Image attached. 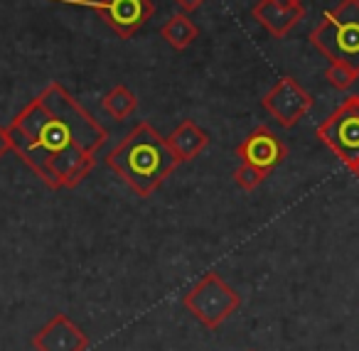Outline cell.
<instances>
[{
    "mask_svg": "<svg viewBox=\"0 0 359 351\" xmlns=\"http://www.w3.org/2000/svg\"><path fill=\"white\" fill-rule=\"evenodd\" d=\"M207 0H175V6L180 8L182 13H192V11H197L200 6H205Z\"/></svg>",
    "mask_w": 359,
    "mask_h": 351,
    "instance_id": "17",
    "label": "cell"
},
{
    "mask_svg": "<svg viewBox=\"0 0 359 351\" xmlns=\"http://www.w3.org/2000/svg\"><path fill=\"white\" fill-rule=\"evenodd\" d=\"M236 158H239L241 163H249V165H254V167H259L264 174H271L285 158H288V148H285V143L269 128V125H256V128L239 143Z\"/></svg>",
    "mask_w": 359,
    "mask_h": 351,
    "instance_id": "8",
    "label": "cell"
},
{
    "mask_svg": "<svg viewBox=\"0 0 359 351\" xmlns=\"http://www.w3.org/2000/svg\"><path fill=\"white\" fill-rule=\"evenodd\" d=\"M349 172H352V174H354V177H357V179H359V163H357V165H352V167H349Z\"/></svg>",
    "mask_w": 359,
    "mask_h": 351,
    "instance_id": "18",
    "label": "cell"
},
{
    "mask_svg": "<svg viewBox=\"0 0 359 351\" xmlns=\"http://www.w3.org/2000/svg\"><path fill=\"white\" fill-rule=\"evenodd\" d=\"M261 106L273 116L280 128H295L310 113V109L315 106V99L293 76H283L266 91L264 99H261Z\"/></svg>",
    "mask_w": 359,
    "mask_h": 351,
    "instance_id": "7",
    "label": "cell"
},
{
    "mask_svg": "<svg viewBox=\"0 0 359 351\" xmlns=\"http://www.w3.org/2000/svg\"><path fill=\"white\" fill-rule=\"evenodd\" d=\"M13 150L11 135H8V125H0V158H6Z\"/></svg>",
    "mask_w": 359,
    "mask_h": 351,
    "instance_id": "16",
    "label": "cell"
},
{
    "mask_svg": "<svg viewBox=\"0 0 359 351\" xmlns=\"http://www.w3.org/2000/svg\"><path fill=\"white\" fill-rule=\"evenodd\" d=\"M168 145L172 150V155L177 158V163H190L195 160L202 150L210 145V133L205 128L195 123V121H182V123L175 125V130L168 135Z\"/></svg>",
    "mask_w": 359,
    "mask_h": 351,
    "instance_id": "11",
    "label": "cell"
},
{
    "mask_svg": "<svg viewBox=\"0 0 359 351\" xmlns=\"http://www.w3.org/2000/svg\"><path fill=\"white\" fill-rule=\"evenodd\" d=\"M101 109H104L114 121H126L128 116L135 113V109H138V96H135L128 86L118 84L104 94Z\"/></svg>",
    "mask_w": 359,
    "mask_h": 351,
    "instance_id": "13",
    "label": "cell"
},
{
    "mask_svg": "<svg viewBox=\"0 0 359 351\" xmlns=\"http://www.w3.org/2000/svg\"><path fill=\"white\" fill-rule=\"evenodd\" d=\"M182 307L207 329H219L241 307V295L222 280L217 273H205L190 290L182 295Z\"/></svg>",
    "mask_w": 359,
    "mask_h": 351,
    "instance_id": "4",
    "label": "cell"
},
{
    "mask_svg": "<svg viewBox=\"0 0 359 351\" xmlns=\"http://www.w3.org/2000/svg\"><path fill=\"white\" fill-rule=\"evenodd\" d=\"M32 346L37 351H86L89 336L67 315H55L32 336Z\"/></svg>",
    "mask_w": 359,
    "mask_h": 351,
    "instance_id": "9",
    "label": "cell"
},
{
    "mask_svg": "<svg viewBox=\"0 0 359 351\" xmlns=\"http://www.w3.org/2000/svg\"><path fill=\"white\" fill-rule=\"evenodd\" d=\"M197 35H200V27L192 22V18L187 13H177L160 27V37L177 52L187 50L197 40Z\"/></svg>",
    "mask_w": 359,
    "mask_h": 351,
    "instance_id": "12",
    "label": "cell"
},
{
    "mask_svg": "<svg viewBox=\"0 0 359 351\" xmlns=\"http://www.w3.org/2000/svg\"><path fill=\"white\" fill-rule=\"evenodd\" d=\"M325 79H327V84L332 86V89L347 91L357 84L359 74L344 64H327V69H325Z\"/></svg>",
    "mask_w": 359,
    "mask_h": 351,
    "instance_id": "14",
    "label": "cell"
},
{
    "mask_svg": "<svg viewBox=\"0 0 359 351\" xmlns=\"http://www.w3.org/2000/svg\"><path fill=\"white\" fill-rule=\"evenodd\" d=\"M13 153L50 189H74L91 174L109 130L52 81L8 125Z\"/></svg>",
    "mask_w": 359,
    "mask_h": 351,
    "instance_id": "1",
    "label": "cell"
},
{
    "mask_svg": "<svg viewBox=\"0 0 359 351\" xmlns=\"http://www.w3.org/2000/svg\"><path fill=\"white\" fill-rule=\"evenodd\" d=\"M276 3H303V0H276Z\"/></svg>",
    "mask_w": 359,
    "mask_h": 351,
    "instance_id": "19",
    "label": "cell"
},
{
    "mask_svg": "<svg viewBox=\"0 0 359 351\" xmlns=\"http://www.w3.org/2000/svg\"><path fill=\"white\" fill-rule=\"evenodd\" d=\"M308 40L330 64H344L359 74V0H339Z\"/></svg>",
    "mask_w": 359,
    "mask_h": 351,
    "instance_id": "3",
    "label": "cell"
},
{
    "mask_svg": "<svg viewBox=\"0 0 359 351\" xmlns=\"http://www.w3.org/2000/svg\"><path fill=\"white\" fill-rule=\"evenodd\" d=\"M318 138L347 167L359 163V94H352L318 128Z\"/></svg>",
    "mask_w": 359,
    "mask_h": 351,
    "instance_id": "5",
    "label": "cell"
},
{
    "mask_svg": "<svg viewBox=\"0 0 359 351\" xmlns=\"http://www.w3.org/2000/svg\"><path fill=\"white\" fill-rule=\"evenodd\" d=\"M266 177H269V174H264L259 167H254V165H249V163H241L239 167H236V172H234L236 187L244 189V192H254V189L259 187Z\"/></svg>",
    "mask_w": 359,
    "mask_h": 351,
    "instance_id": "15",
    "label": "cell"
},
{
    "mask_svg": "<svg viewBox=\"0 0 359 351\" xmlns=\"http://www.w3.org/2000/svg\"><path fill=\"white\" fill-rule=\"evenodd\" d=\"M52 3L89 8L123 40H130L155 15L153 0H52Z\"/></svg>",
    "mask_w": 359,
    "mask_h": 351,
    "instance_id": "6",
    "label": "cell"
},
{
    "mask_svg": "<svg viewBox=\"0 0 359 351\" xmlns=\"http://www.w3.org/2000/svg\"><path fill=\"white\" fill-rule=\"evenodd\" d=\"M177 165L168 140L148 121L135 123L128 135L106 155V167L114 170L116 177L143 199H148Z\"/></svg>",
    "mask_w": 359,
    "mask_h": 351,
    "instance_id": "2",
    "label": "cell"
},
{
    "mask_svg": "<svg viewBox=\"0 0 359 351\" xmlns=\"http://www.w3.org/2000/svg\"><path fill=\"white\" fill-rule=\"evenodd\" d=\"M254 20L276 40H283L285 35L295 30L305 20L303 3H276V0H259L251 8Z\"/></svg>",
    "mask_w": 359,
    "mask_h": 351,
    "instance_id": "10",
    "label": "cell"
}]
</instances>
